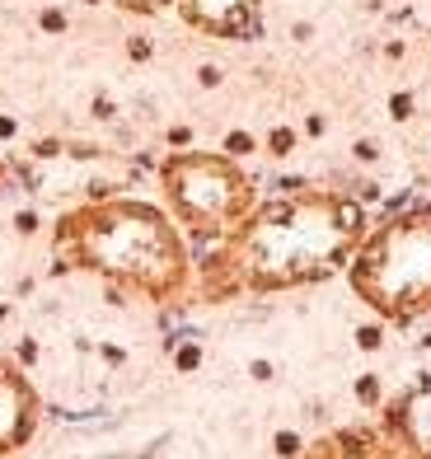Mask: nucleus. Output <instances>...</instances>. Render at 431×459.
I'll return each mask as SVG.
<instances>
[{"mask_svg":"<svg viewBox=\"0 0 431 459\" xmlns=\"http://www.w3.org/2000/svg\"><path fill=\"white\" fill-rule=\"evenodd\" d=\"M361 239L366 225L356 202L338 192H300L253 206L211 258V277H230V286L253 291H281L328 277L356 254Z\"/></svg>","mask_w":431,"mask_h":459,"instance_id":"obj_1","label":"nucleus"},{"mask_svg":"<svg viewBox=\"0 0 431 459\" xmlns=\"http://www.w3.org/2000/svg\"><path fill=\"white\" fill-rule=\"evenodd\" d=\"M57 249L76 268L99 272L150 300H174L188 286V249L178 225L150 202H94L66 211L57 225Z\"/></svg>","mask_w":431,"mask_h":459,"instance_id":"obj_2","label":"nucleus"},{"mask_svg":"<svg viewBox=\"0 0 431 459\" xmlns=\"http://www.w3.org/2000/svg\"><path fill=\"white\" fill-rule=\"evenodd\" d=\"M352 291L385 319L431 314V206L403 211L356 244Z\"/></svg>","mask_w":431,"mask_h":459,"instance_id":"obj_3","label":"nucleus"},{"mask_svg":"<svg viewBox=\"0 0 431 459\" xmlns=\"http://www.w3.org/2000/svg\"><path fill=\"white\" fill-rule=\"evenodd\" d=\"M160 183H164L174 216L192 235H230L253 211V183L230 155L178 150V155L164 159Z\"/></svg>","mask_w":431,"mask_h":459,"instance_id":"obj_4","label":"nucleus"},{"mask_svg":"<svg viewBox=\"0 0 431 459\" xmlns=\"http://www.w3.org/2000/svg\"><path fill=\"white\" fill-rule=\"evenodd\" d=\"M305 459H427V450L417 445V436L403 427L399 417H385V422H370V427L328 436Z\"/></svg>","mask_w":431,"mask_h":459,"instance_id":"obj_5","label":"nucleus"},{"mask_svg":"<svg viewBox=\"0 0 431 459\" xmlns=\"http://www.w3.org/2000/svg\"><path fill=\"white\" fill-rule=\"evenodd\" d=\"M38 427V394L10 361H0V459L24 450Z\"/></svg>","mask_w":431,"mask_h":459,"instance_id":"obj_6","label":"nucleus"},{"mask_svg":"<svg viewBox=\"0 0 431 459\" xmlns=\"http://www.w3.org/2000/svg\"><path fill=\"white\" fill-rule=\"evenodd\" d=\"M178 15L211 38H244L258 24V0H178Z\"/></svg>","mask_w":431,"mask_h":459,"instance_id":"obj_7","label":"nucleus"},{"mask_svg":"<svg viewBox=\"0 0 431 459\" xmlns=\"http://www.w3.org/2000/svg\"><path fill=\"white\" fill-rule=\"evenodd\" d=\"M118 10H127V15H160L169 0H113Z\"/></svg>","mask_w":431,"mask_h":459,"instance_id":"obj_8","label":"nucleus"},{"mask_svg":"<svg viewBox=\"0 0 431 459\" xmlns=\"http://www.w3.org/2000/svg\"><path fill=\"white\" fill-rule=\"evenodd\" d=\"M248 145H253V141H248L244 131H234L230 141H225V150H230V155H248Z\"/></svg>","mask_w":431,"mask_h":459,"instance_id":"obj_9","label":"nucleus"},{"mask_svg":"<svg viewBox=\"0 0 431 459\" xmlns=\"http://www.w3.org/2000/svg\"><path fill=\"white\" fill-rule=\"evenodd\" d=\"M291 150V131H272V155H286Z\"/></svg>","mask_w":431,"mask_h":459,"instance_id":"obj_10","label":"nucleus"},{"mask_svg":"<svg viewBox=\"0 0 431 459\" xmlns=\"http://www.w3.org/2000/svg\"><path fill=\"white\" fill-rule=\"evenodd\" d=\"M0 178H5V169H0Z\"/></svg>","mask_w":431,"mask_h":459,"instance_id":"obj_11","label":"nucleus"}]
</instances>
